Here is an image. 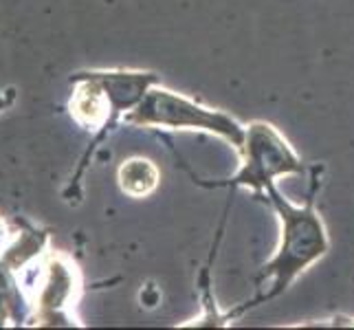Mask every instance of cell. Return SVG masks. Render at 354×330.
<instances>
[{
  "mask_svg": "<svg viewBox=\"0 0 354 330\" xmlns=\"http://www.w3.org/2000/svg\"><path fill=\"white\" fill-rule=\"evenodd\" d=\"M264 196L277 214L279 242L271 260H266L260 268L258 282L262 284L266 279L268 288L262 291L255 300L247 302V306H258V304L282 295L301 273H306L330 249L326 225L310 201L304 205L290 203L275 185L268 187Z\"/></svg>",
  "mask_w": 354,
  "mask_h": 330,
  "instance_id": "cell-1",
  "label": "cell"
},
{
  "mask_svg": "<svg viewBox=\"0 0 354 330\" xmlns=\"http://www.w3.org/2000/svg\"><path fill=\"white\" fill-rule=\"evenodd\" d=\"M126 121L139 128H161V130H192L216 134L236 150L242 148L247 126L218 108H209L192 97L169 91L161 84L143 95V100L126 115Z\"/></svg>",
  "mask_w": 354,
  "mask_h": 330,
  "instance_id": "cell-2",
  "label": "cell"
},
{
  "mask_svg": "<svg viewBox=\"0 0 354 330\" xmlns=\"http://www.w3.org/2000/svg\"><path fill=\"white\" fill-rule=\"evenodd\" d=\"M238 152V172L227 181L216 183V185L244 187L258 194V196H264V192L275 185L277 178L301 174L304 169L301 158L284 139V134L275 126L266 124V121H253V124L247 126L244 143Z\"/></svg>",
  "mask_w": 354,
  "mask_h": 330,
  "instance_id": "cell-3",
  "label": "cell"
},
{
  "mask_svg": "<svg viewBox=\"0 0 354 330\" xmlns=\"http://www.w3.org/2000/svg\"><path fill=\"white\" fill-rule=\"evenodd\" d=\"M158 169L148 158H130L119 169V185L128 196L143 199L152 194L158 185Z\"/></svg>",
  "mask_w": 354,
  "mask_h": 330,
  "instance_id": "cell-4",
  "label": "cell"
}]
</instances>
